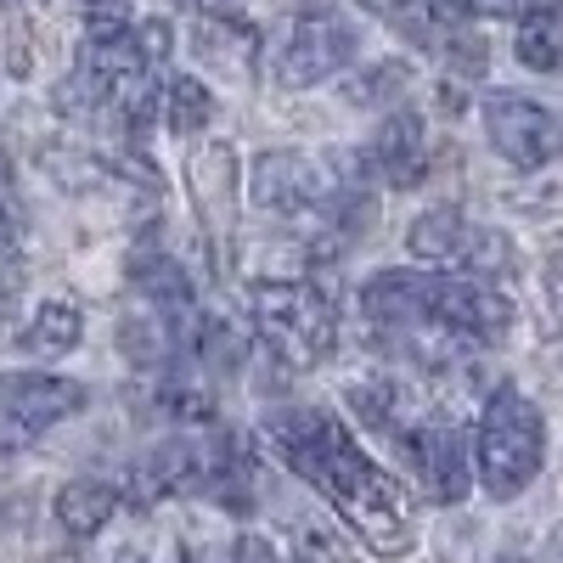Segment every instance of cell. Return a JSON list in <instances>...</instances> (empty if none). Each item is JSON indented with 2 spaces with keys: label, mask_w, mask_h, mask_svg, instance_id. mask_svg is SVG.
<instances>
[{
  "label": "cell",
  "mask_w": 563,
  "mask_h": 563,
  "mask_svg": "<svg viewBox=\"0 0 563 563\" xmlns=\"http://www.w3.org/2000/svg\"><path fill=\"white\" fill-rule=\"evenodd\" d=\"M260 434L316 496H327V507L350 525L361 547H372L378 558H406L417 547V519L406 490L344 434L339 417L316 406H282L265 411Z\"/></svg>",
  "instance_id": "obj_1"
},
{
  "label": "cell",
  "mask_w": 563,
  "mask_h": 563,
  "mask_svg": "<svg viewBox=\"0 0 563 563\" xmlns=\"http://www.w3.org/2000/svg\"><path fill=\"white\" fill-rule=\"evenodd\" d=\"M361 316L372 327H389L406 339H467V344H501L512 333V305L485 276L456 271H378L361 282Z\"/></svg>",
  "instance_id": "obj_2"
},
{
  "label": "cell",
  "mask_w": 563,
  "mask_h": 563,
  "mask_svg": "<svg viewBox=\"0 0 563 563\" xmlns=\"http://www.w3.org/2000/svg\"><path fill=\"white\" fill-rule=\"evenodd\" d=\"M541 462H547V422L536 400L512 384H496L479 411V434H474V474L485 496L490 501L525 496V485H536L541 474Z\"/></svg>",
  "instance_id": "obj_3"
},
{
  "label": "cell",
  "mask_w": 563,
  "mask_h": 563,
  "mask_svg": "<svg viewBox=\"0 0 563 563\" xmlns=\"http://www.w3.org/2000/svg\"><path fill=\"white\" fill-rule=\"evenodd\" d=\"M249 321L254 333L288 361V366H321L339 350V316L333 299L310 282H282V276H260L249 282Z\"/></svg>",
  "instance_id": "obj_4"
},
{
  "label": "cell",
  "mask_w": 563,
  "mask_h": 563,
  "mask_svg": "<svg viewBox=\"0 0 563 563\" xmlns=\"http://www.w3.org/2000/svg\"><path fill=\"white\" fill-rule=\"evenodd\" d=\"M355 57H361V34L333 0H299V7L282 12L271 34V79L282 90H310L344 74Z\"/></svg>",
  "instance_id": "obj_5"
},
{
  "label": "cell",
  "mask_w": 563,
  "mask_h": 563,
  "mask_svg": "<svg viewBox=\"0 0 563 563\" xmlns=\"http://www.w3.org/2000/svg\"><path fill=\"white\" fill-rule=\"evenodd\" d=\"M406 249H411L422 265L474 271V276H485V282L519 271V254H512V243L501 238V231H496V225H479V220H467L456 203L422 209V214L411 220V231H406Z\"/></svg>",
  "instance_id": "obj_6"
},
{
  "label": "cell",
  "mask_w": 563,
  "mask_h": 563,
  "mask_svg": "<svg viewBox=\"0 0 563 563\" xmlns=\"http://www.w3.org/2000/svg\"><path fill=\"white\" fill-rule=\"evenodd\" d=\"M186 186H192V214L203 225V249L214 271H231L238 254V225H243V169L225 141H203L186 158Z\"/></svg>",
  "instance_id": "obj_7"
},
{
  "label": "cell",
  "mask_w": 563,
  "mask_h": 563,
  "mask_svg": "<svg viewBox=\"0 0 563 563\" xmlns=\"http://www.w3.org/2000/svg\"><path fill=\"white\" fill-rule=\"evenodd\" d=\"M361 7L372 18H384L400 40H411L417 52H429L440 57L445 68L467 74V79H479L485 74V40L467 29V18H456L445 0H361Z\"/></svg>",
  "instance_id": "obj_8"
},
{
  "label": "cell",
  "mask_w": 563,
  "mask_h": 563,
  "mask_svg": "<svg viewBox=\"0 0 563 563\" xmlns=\"http://www.w3.org/2000/svg\"><path fill=\"white\" fill-rule=\"evenodd\" d=\"M479 119H485V141L512 169H525V175L547 169L563 153V124L536 97H519V90H490Z\"/></svg>",
  "instance_id": "obj_9"
},
{
  "label": "cell",
  "mask_w": 563,
  "mask_h": 563,
  "mask_svg": "<svg viewBox=\"0 0 563 563\" xmlns=\"http://www.w3.org/2000/svg\"><path fill=\"white\" fill-rule=\"evenodd\" d=\"M395 445L406 451L422 496H429L434 507H456V501L467 496V485H474V451L462 445V434L451 429L434 406H422V411L411 417V429H406Z\"/></svg>",
  "instance_id": "obj_10"
},
{
  "label": "cell",
  "mask_w": 563,
  "mask_h": 563,
  "mask_svg": "<svg viewBox=\"0 0 563 563\" xmlns=\"http://www.w3.org/2000/svg\"><path fill=\"white\" fill-rule=\"evenodd\" d=\"M361 175L378 180V186H395V192H411V186L429 180V164H434V147H429V130H422L417 113H389L378 124V135L355 153Z\"/></svg>",
  "instance_id": "obj_11"
},
{
  "label": "cell",
  "mask_w": 563,
  "mask_h": 563,
  "mask_svg": "<svg viewBox=\"0 0 563 563\" xmlns=\"http://www.w3.org/2000/svg\"><path fill=\"white\" fill-rule=\"evenodd\" d=\"M85 400L90 389L74 378H57V372H0V411L29 422L34 434H45L63 417H79Z\"/></svg>",
  "instance_id": "obj_12"
},
{
  "label": "cell",
  "mask_w": 563,
  "mask_h": 563,
  "mask_svg": "<svg viewBox=\"0 0 563 563\" xmlns=\"http://www.w3.org/2000/svg\"><path fill=\"white\" fill-rule=\"evenodd\" d=\"M192 52L220 79H254V68H260V34L238 12H198Z\"/></svg>",
  "instance_id": "obj_13"
},
{
  "label": "cell",
  "mask_w": 563,
  "mask_h": 563,
  "mask_svg": "<svg viewBox=\"0 0 563 563\" xmlns=\"http://www.w3.org/2000/svg\"><path fill=\"white\" fill-rule=\"evenodd\" d=\"M130 288L147 299V310L169 316L175 327L198 310V288H192V276H186L164 249H135L130 254Z\"/></svg>",
  "instance_id": "obj_14"
},
{
  "label": "cell",
  "mask_w": 563,
  "mask_h": 563,
  "mask_svg": "<svg viewBox=\"0 0 563 563\" xmlns=\"http://www.w3.org/2000/svg\"><path fill=\"white\" fill-rule=\"evenodd\" d=\"M119 485H108V479H68L63 490H57V525H63V536H74V541H90V536H102L108 525H113V512H119Z\"/></svg>",
  "instance_id": "obj_15"
},
{
  "label": "cell",
  "mask_w": 563,
  "mask_h": 563,
  "mask_svg": "<svg viewBox=\"0 0 563 563\" xmlns=\"http://www.w3.org/2000/svg\"><path fill=\"white\" fill-rule=\"evenodd\" d=\"M350 411H355L378 440L395 445V440L411 429V417H417L422 406H417L400 384H389V378H366V384H350Z\"/></svg>",
  "instance_id": "obj_16"
},
{
  "label": "cell",
  "mask_w": 563,
  "mask_h": 563,
  "mask_svg": "<svg viewBox=\"0 0 563 563\" xmlns=\"http://www.w3.org/2000/svg\"><path fill=\"white\" fill-rule=\"evenodd\" d=\"M512 57L536 74H563V7L558 0H536L530 12H519V40Z\"/></svg>",
  "instance_id": "obj_17"
},
{
  "label": "cell",
  "mask_w": 563,
  "mask_h": 563,
  "mask_svg": "<svg viewBox=\"0 0 563 563\" xmlns=\"http://www.w3.org/2000/svg\"><path fill=\"white\" fill-rule=\"evenodd\" d=\"M158 113H164V124H169L175 135H203V130L214 124L220 102H214V90H209L203 79L175 74V79L158 90Z\"/></svg>",
  "instance_id": "obj_18"
},
{
  "label": "cell",
  "mask_w": 563,
  "mask_h": 563,
  "mask_svg": "<svg viewBox=\"0 0 563 563\" xmlns=\"http://www.w3.org/2000/svg\"><path fill=\"white\" fill-rule=\"evenodd\" d=\"M79 339H85V316H79L74 305H63V299H45V305L29 316V327L18 333V344H23L29 355H68Z\"/></svg>",
  "instance_id": "obj_19"
},
{
  "label": "cell",
  "mask_w": 563,
  "mask_h": 563,
  "mask_svg": "<svg viewBox=\"0 0 563 563\" xmlns=\"http://www.w3.org/2000/svg\"><path fill=\"white\" fill-rule=\"evenodd\" d=\"M288 552L299 563H355L344 530H333L327 519H310V512H288Z\"/></svg>",
  "instance_id": "obj_20"
},
{
  "label": "cell",
  "mask_w": 563,
  "mask_h": 563,
  "mask_svg": "<svg viewBox=\"0 0 563 563\" xmlns=\"http://www.w3.org/2000/svg\"><path fill=\"white\" fill-rule=\"evenodd\" d=\"M411 85V68L406 63H372L355 85H350V102H400Z\"/></svg>",
  "instance_id": "obj_21"
},
{
  "label": "cell",
  "mask_w": 563,
  "mask_h": 563,
  "mask_svg": "<svg viewBox=\"0 0 563 563\" xmlns=\"http://www.w3.org/2000/svg\"><path fill=\"white\" fill-rule=\"evenodd\" d=\"M40 434L29 429V422H18V417H7L0 411V456H18V451H29Z\"/></svg>",
  "instance_id": "obj_22"
},
{
  "label": "cell",
  "mask_w": 563,
  "mask_h": 563,
  "mask_svg": "<svg viewBox=\"0 0 563 563\" xmlns=\"http://www.w3.org/2000/svg\"><path fill=\"white\" fill-rule=\"evenodd\" d=\"M231 563H282L276 547L265 536H238V547H231Z\"/></svg>",
  "instance_id": "obj_23"
},
{
  "label": "cell",
  "mask_w": 563,
  "mask_h": 563,
  "mask_svg": "<svg viewBox=\"0 0 563 563\" xmlns=\"http://www.w3.org/2000/svg\"><path fill=\"white\" fill-rule=\"evenodd\" d=\"M180 7H192V12H238V0H180Z\"/></svg>",
  "instance_id": "obj_24"
},
{
  "label": "cell",
  "mask_w": 563,
  "mask_h": 563,
  "mask_svg": "<svg viewBox=\"0 0 563 563\" xmlns=\"http://www.w3.org/2000/svg\"><path fill=\"white\" fill-rule=\"evenodd\" d=\"M541 563H563V541H558V547H552V552H547Z\"/></svg>",
  "instance_id": "obj_25"
},
{
  "label": "cell",
  "mask_w": 563,
  "mask_h": 563,
  "mask_svg": "<svg viewBox=\"0 0 563 563\" xmlns=\"http://www.w3.org/2000/svg\"><path fill=\"white\" fill-rule=\"evenodd\" d=\"M119 563H147V558H119Z\"/></svg>",
  "instance_id": "obj_26"
},
{
  "label": "cell",
  "mask_w": 563,
  "mask_h": 563,
  "mask_svg": "<svg viewBox=\"0 0 563 563\" xmlns=\"http://www.w3.org/2000/svg\"><path fill=\"white\" fill-rule=\"evenodd\" d=\"M186 563H203V558H186Z\"/></svg>",
  "instance_id": "obj_27"
}]
</instances>
